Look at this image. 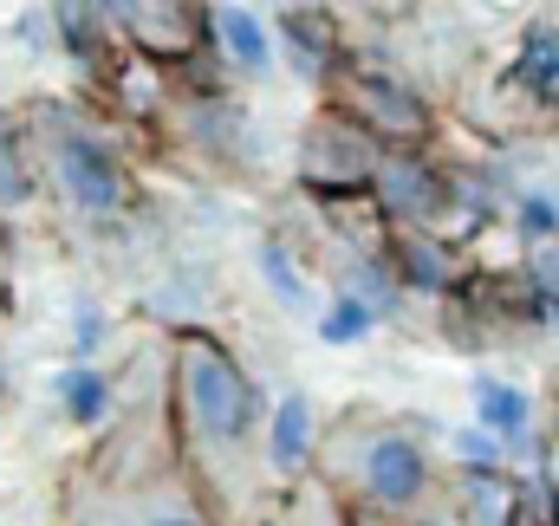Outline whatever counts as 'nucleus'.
Wrapping results in <instances>:
<instances>
[{
    "instance_id": "1",
    "label": "nucleus",
    "mask_w": 559,
    "mask_h": 526,
    "mask_svg": "<svg viewBox=\"0 0 559 526\" xmlns=\"http://www.w3.org/2000/svg\"><path fill=\"white\" fill-rule=\"evenodd\" d=\"M176 403V455L209 494V507L235 526L261 494V391L254 378L209 338L182 332L169 364Z\"/></svg>"
},
{
    "instance_id": "2",
    "label": "nucleus",
    "mask_w": 559,
    "mask_h": 526,
    "mask_svg": "<svg viewBox=\"0 0 559 526\" xmlns=\"http://www.w3.org/2000/svg\"><path fill=\"white\" fill-rule=\"evenodd\" d=\"M59 526H228L195 475L182 468L176 442L143 449L138 435H118L98 449L66 488H59Z\"/></svg>"
},
{
    "instance_id": "3",
    "label": "nucleus",
    "mask_w": 559,
    "mask_h": 526,
    "mask_svg": "<svg viewBox=\"0 0 559 526\" xmlns=\"http://www.w3.org/2000/svg\"><path fill=\"white\" fill-rule=\"evenodd\" d=\"M332 468L371 501V507H417L423 488H429V455L411 429H358V435H338V455Z\"/></svg>"
},
{
    "instance_id": "4",
    "label": "nucleus",
    "mask_w": 559,
    "mask_h": 526,
    "mask_svg": "<svg viewBox=\"0 0 559 526\" xmlns=\"http://www.w3.org/2000/svg\"><path fill=\"white\" fill-rule=\"evenodd\" d=\"M59 163H66V189H72L79 208H92V215H111L118 208V169H111V156L92 136H66L59 143Z\"/></svg>"
},
{
    "instance_id": "5",
    "label": "nucleus",
    "mask_w": 559,
    "mask_h": 526,
    "mask_svg": "<svg viewBox=\"0 0 559 526\" xmlns=\"http://www.w3.org/2000/svg\"><path fill=\"white\" fill-rule=\"evenodd\" d=\"M475 416H481L488 435L514 442V435L534 422V403H527V391H514V384H501V378H475Z\"/></svg>"
},
{
    "instance_id": "6",
    "label": "nucleus",
    "mask_w": 559,
    "mask_h": 526,
    "mask_svg": "<svg viewBox=\"0 0 559 526\" xmlns=\"http://www.w3.org/2000/svg\"><path fill=\"white\" fill-rule=\"evenodd\" d=\"M306 442H312V403H306V396H286L280 416H274V435H267L274 468H293V462L306 455Z\"/></svg>"
},
{
    "instance_id": "7",
    "label": "nucleus",
    "mask_w": 559,
    "mask_h": 526,
    "mask_svg": "<svg viewBox=\"0 0 559 526\" xmlns=\"http://www.w3.org/2000/svg\"><path fill=\"white\" fill-rule=\"evenodd\" d=\"M222 39H228V52H235L248 72H267L274 46H267V26H261L248 7H228V13H222Z\"/></svg>"
},
{
    "instance_id": "8",
    "label": "nucleus",
    "mask_w": 559,
    "mask_h": 526,
    "mask_svg": "<svg viewBox=\"0 0 559 526\" xmlns=\"http://www.w3.org/2000/svg\"><path fill=\"white\" fill-rule=\"evenodd\" d=\"M521 79L540 92V98H559V33L554 26H534L527 46H521Z\"/></svg>"
},
{
    "instance_id": "9",
    "label": "nucleus",
    "mask_w": 559,
    "mask_h": 526,
    "mask_svg": "<svg viewBox=\"0 0 559 526\" xmlns=\"http://www.w3.org/2000/svg\"><path fill=\"white\" fill-rule=\"evenodd\" d=\"M332 345H352V338H365L371 332V306H358V299H345V306H332L325 312V325H319Z\"/></svg>"
},
{
    "instance_id": "10",
    "label": "nucleus",
    "mask_w": 559,
    "mask_h": 526,
    "mask_svg": "<svg viewBox=\"0 0 559 526\" xmlns=\"http://www.w3.org/2000/svg\"><path fill=\"white\" fill-rule=\"evenodd\" d=\"M521 235H527V241H547V235H559V202H547V195H527V202H521Z\"/></svg>"
},
{
    "instance_id": "11",
    "label": "nucleus",
    "mask_w": 559,
    "mask_h": 526,
    "mask_svg": "<svg viewBox=\"0 0 559 526\" xmlns=\"http://www.w3.org/2000/svg\"><path fill=\"white\" fill-rule=\"evenodd\" d=\"M267 279H274L280 292H286V299H293V306H299V299H306V286H299V279H293V266L280 261L274 248H267Z\"/></svg>"
},
{
    "instance_id": "12",
    "label": "nucleus",
    "mask_w": 559,
    "mask_h": 526,
    "mask_svg": "<svg viewBox=\"0 0 559 526\" xmlns=\"http://www.w3.org/2000/svg\"><path fill=\"white\" fill-rule=\"evenodd\" d=\"M391 189H397V202H423V176L411 169V163H397V169H391Z\"/></svg>"
},
{
    "instance_id": "13",
    "label": "nucleus",
    "mask_w": 559,
    "mask_h": 526,
    "mask_svg": "<svg viewBox=\"0 0 559 526\" xmlns=\"http://www.w3.org/2000/svg\"><path fill=\"white\" fill-rule=\"evenodd\" d=\"M411 266H417V273H411V279H417V286H442V261H436V254H411Z\"/></svg>"
},
{
    "instance_id": "14",
    "label": "nucleus",
    "mask_w": 559,
    "mask_h": 526,
    "mask_svg": "<svg viewBox=\"0 0 559 526\" xmlns=\"http://www.w3.org/2000/svg\"><path fill=\"white\" fill-rule=\"evenodd\" d=\"M462 455L468 462H495V435H462Z\"/></svg>"
},
{
    "instance_id": "15",
    "label": "nucleus",
    "mask_w": 559,
    "mask_h": 526,
    "mask_svg": "<svg viewBox=\"0 0 559 526\" xmlns=\"http://www.w3.org/2000/svg\"><path fill=\"white\" fill-rule=\"evenodd\" d=\"M534 279H540V286H559V254H540V261H534Z\"/></svg>"
},
{
    "instance_id": "16",
    "label": "nucleus",
    "mask_w": 559,
    "mask_h": 526,
    "mask_svg": "<svg viewBox=\"0 0 559 526\" xmlns=\"http://www.w3.org/2000/svg\"><path fill=\"white\" fill-rule=\"evenodd\" d=\"M411 526H449V521H411Z\"/></svg>"
}]
</instances>
